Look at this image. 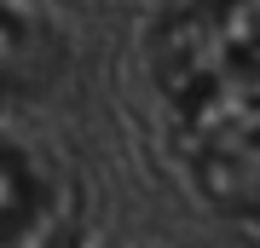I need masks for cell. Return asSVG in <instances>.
Wrapping results in <instances>:
<instances>
[{"label": "cell", "instance_id": "1", "mask_svg": "<svg viewBox=\"0 0 260 248\" xmlns=\"http://www.w3.org/2000/svg\"><path fill=\"white\" fill-rule=\"evenodd\" d=\"M47 23L35 12L0 0V87H29L47 75Z\"/></svg>", "mask_w": 260, "mask_h": 248}]
</instances>
